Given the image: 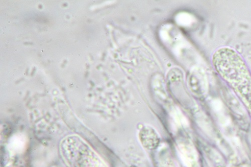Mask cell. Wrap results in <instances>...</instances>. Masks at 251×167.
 Masks as SVG:
<instances>
[{
    "mask_svg": "<svg viewBox=\"0 0 251 167\" xmlns=\"http://www.w3.org/2000/svg\"><path fill=\"white\" fill-rule=\"evenodd\" d=\"M139 138L144 147L149 149L157 148L160 142L158 134L151 127L143 128L139 133Z\"/></svg>",
    "mask_w": 251,
    "mask_h": 167,
    "instance_id": "3957f363",
    "label": "cell"
},
{
    "mask_svg": "<svg viewBox=\"0 0 251 167\" xmlns=\"http://www.w3.org/2000/svg\"><path fill=\"white\" fill-rule=\"evenodd\" d=\"M212 61L217 72L232 87L251 114V76L242 57L234 49L225 47L215 52Z\"/></svg>",
    "mask_w": 251,
    "mask_h": 167,
    "instance_id": "6da1fadb",
    "label": "cell"
},
{
    "mask_svg": "<svg viewBox=\"0 0 251 167\" xmlns=\"http://www.w3.org/2000/svg\"><path fill=\"white\" fill-rule=\"evenodd\" d=\"M61 152L70 167H101V163L90 146L80 137L71 135L60 143Z\"/></svg>",
    "mask_w": 251,
    "mask_h": 167,
    "instance_id": "7a4b0ae2",
    "label": "cell"
}]
</instances>
